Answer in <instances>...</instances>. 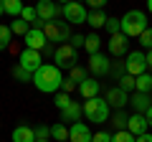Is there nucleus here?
<instances>
[{"instance_id":"obj_25","label":"nucleus","mask_w":152,"mask_h":142,"mask_svg":"<svg viewBox=\"0 0 152 142\" xmlns=\"http://www.w3.org/2000/svg\"><path fill=\"white\" fill-rule=\"evenodd\" d=\"M10 31L15 33V36H23V38H26L28 31H31V26H28L26 20H20V18H15V20H10Z\"/></svg>"},{"instance_id":"obj_30","label":"nucleus","mask_w":152,"mask_h":142,"mask_svg":"<svg viewBox=\"0 0 152 142\" xmlns=\"http://www.w3.org/2000/svg\"><path fill=\"white\" fill-rule=\"evenodd\" d=\"M10 74H13V79H18V81H23V84H26V81H33V74H28V71L20 69V66H15Z\"/></svg>"},{"instance_id":"obj_26","label":"nucleus","mask_w":152,"mask_h":142,"mask_svg":"<svg viewBox=\"0 0 152 142\" xmlns=\"http://www.w3.org/2000/svg\"><path fill=\"white\" fill-rule=\"evenodd\" d=\"M127 122H129V117H127V114H124L122 109H119V112H114V114H112V124L117 127L119 132H124V130H127Z\"/></svg>"},{"instance_id":"obj_34","label":"nucleus","mask_w":152,"mask_h":142,"mask_svg":"<svg viewBox=\"0 0 152 142\" xmlns=\"http://www.w3.org/2000/svg\"><path fill=\"white\" fill-rule=\"evenodd\" d=\"M112 142H137L134 135H129V132H117V135H112Z\"/></svg>"},{"instance_id":"obj_21","label":"nucleus","mask_w":152,"mask_h":142,"mask_svg":"<svg viewBox=\"0 0 152 142\" xmlns=\"http://www.w3.org/2000/svg\"><path fill=\"white\" fill-rule=\"evenodd\" d=\"M99 46H102V38H99L96 33H89L86 41H84V48H86V53H89V56L99 53Z\"/></svg>"},{"instance_id":"obj_14","label":"nucleus","mask_w":152,"mask_h":142,"mask_svg":"<svg viewBox=\"0 0 152 142\" xmlns=\"http://www.w3.org/2000/svg\"><path fill=\"white\" fill-rule=\"evenodd\" d=\"M147 117L145 114H132L129 117V122H127V132H129V135H134V137H140V135H147Z\"/></svg>"},{"instance_id":"obj_15","label":"nucleus","mask_w":152,"mask_h":142,"mask_svg":"<svg viewBox=\"0 0 152 142\" xmlns=\"http://www.w3.org/2000/svg\"><path fill=\"white\" fill-rule=\"evenodd\" d=\"M99 89H102V84H99L94 76H89L86 81L79 84V94H81L86 102H89V99H96V97H99Z\"/></svg>"},{"instance_id":"obj_36","label":"nucleus","mask_w":152,"mask_h":142,"mask_svg":"<svg viewBox=\"0 0 152 142\" xmlns=\"http://www.w3.org/2000/svg\"><path fill=\"white\" fill-rule=\"evenodd\" d=\"M84 41H86V36H81V33H74V36H71V41H69V43L74 46L76 51H79V48H81V46H84Z\"/></svg>"},{"instance_id":"obj_38","label":"nucleus","mask_w":152,"mask_h":142,"mask_svg":"<svg viewBox=\"0 0 152 142\" xmlns=\"http://www.w3.org/2000/svg\"><path fill=\"white\" fill-rule=\"evenodd\" d=\"M91 142H112V135H109V132H96Z\"/></svg>"},{"instance_id":"obj_6","label":"nucleus","mask_w":152,"mask_h":142,"mask_svg":"<svg viewBox=\"0 0 152 142\" xmlns=\"http://www.w3.org/2000/svg\"><path fill=\"white\" fill-rule=\"evenodd\" d=\"M61 15L66 18L69 26H81V23H86L89 13L81 3H66V5H61Z\"/></svg>"},{"instance_id":"obj_2","label":"nucleus","mask_w":152,"mask_h":142,"mask_svg":"<svg viewBox=\"0 0 152 142\" xmlns=\"http://www.w3.org/2000/svg\"><path fill=\"white\" fill-rule=\"evenodd\" d=\"M119 23H122V33H124L127 38H140L142 33L150 28L147 26V15L142 10H127L119 18Z\"/></svg>"},{"instance_id":"obj_24","label":"nucleus","mask_w":152,"mask_h":142,"mask_svg":"<svg viewBox=\"0 0 152 142\" xmlns=\"http://www.w3.org/2000/svg\"><path fill=\"white\" fill-rule=\"evenodd\" d=\"M134 91H140V94H150L152 91V76H150V74L137 76V89H134Z\"/></svg>"},{"instance_id":"obj_23","label":"nucleus","mask_w":152,"mask_h":142,"mask_svg":"<svg viewBox=\"0 0 152 142\" xmlns=\"http://www.w3.org/2000/svg\"><path fill=\"white\" fill-rule=\"evenodd\" d=\"M86 23L91 28H102V26H107V15H104L102 10H91V13H89V18H86Z\"/></svg>"},{"instance_id":"obj_9","label":"nucleus","mask_w":152,"mask_h":142,"mask_svg":"<svg viewBox=\"0 0 152 142\" xmlns=\"http://www.w3.org/2000/svg\"><path fill=\"white\" fill-rule=\"evenodd\" d=\"M23 41H26V48L38 51V53H41V51L48 46V41H46V33L41 31V28H31V31H28V36H26Z\"/></svg>"},{"instance_id":"obj_44","label":"nucleus","mask_w":152,"mask_h":142,"mask_svg":"<svg viewBox=\"0 0 152 142\" xmlns=\"http://www.w3.org/2000/svg\"><path fill=\"white\" fill-rule=\"evenodd\" d=\"M3 13H5V10H3V0H0V15H3Z\"/></svg>"},{"instance_id":"obj_1","label":"nucleus","mask_w":152,"mask_h":142,"mask_svg":"<svg viewBox=\"0 0 152 142\" xmlns=\"http://www.w3.org/2000/svg\"><path fill=\"white\" fill-rule=\"evenodd\" d=\"M33 84H36L38 91H46V94H56L64 84V76H61V69L56 64H43L41 69L33 74Z\"/></svg>"},{"instance_id":"obj_8","label":"nucleus","mask_w":152,"mask_h":142,"mask_svg":"<svg viewBox=\"0 0 152 142\" xmlns=\"http://www.w3.org/2000/svg\"><path fill=\"white\" fill-rule=\"evenodd\" d=\"M18 66L26 69L28 74H36L41 66H43V56L38 53V51H31V48H23L20 56H18Z\"/></svg>"},{"instance_id":"obj_29","label":"nucleus","mask_w":152,"mask_h":142,"mask_svg":"<svg viewBox=\"0 0 152 142\" xmlns=\"http://www.w3.org/2000/svg\"><path fill=\"white\" fill-rule=\"evenodd\" d=\"M69 79L74 84H81V81H86V69H81V66H74V69H71V74H69Z\"/></svg>"},{"instance_id":"obj_22","label":"nucleus","mask_w":152,"mask_h":142,"mask_svg":"<svg viewBox=\"0 0 152 142\" xmlns=\"http://www.w3.org/2000/svg\"><path fill=\"white\" fill-rule=\"evenodd\" d=\"M51 137L58 140V142H66V140H69V127H66L64 122H56V124L51 127Z\"/></svg>"},{"instance_id":"obj_37","label":"nucleus","mask_w":152,"mask_h":142,"mask_svg":"<svg viewBox=\"0 0 152 142\" xmlns=\"http://www.w3.org/2000/svg\"><path fill=\"white\" fill-rule=\"evenodd\" d=\"M74 89H79V84H74L71 79H64V84H61V91H64V94H71Z\"/></svg>"},{"instance_id":"obj_3","label":"nucleus","mask_w":152,"mask_h":142,"mask_svg":"<svg viewBox=\"0 0 152 142\" xmlns=\"http://www.w3.org/2000/svg\"><path fill=\"white\" fill-rule=\"evenodd\" d=\"M84 114H86L89 122H94V124H102V122L109 119V114H112V107L107 104V99L96 97V99H89V102L84 104Z\"/></svg>"},{"instance_id":"obj_4","label":"nucleus","mask_w":152,"mask_h":142,"mask_svg":"<svg viewBox=\"0 0 152 142\" xmlns=\"http://www.w3.org/2000/svg\"><path fill=\"white\" fill-rule=\"evenodd\" d=\"M43 33H46V41L48 43H69L71 41V26L66 20H51V23H46V28H43Z\"/></svg>"},{"instance_id":"obj_28","label":"nucleus","mask_w":152,"mask_h":142,"mask_svg":"<svg viewBox=\"0 0 152 142\" xmlns=\"http://www.w3.org/2000/svg\"><path fill=\"white\" fill-rule=\"evenodd\" d=\"M119 89H122V91H127V94L134 91V89H137V79L129 76V74H124V76L119 79Z\"/></svg>"},{"instance_id":"obj_18","label":"nucleus","mask_w":152,"mask_h":142,"mask_svg":"<svg viewBox=\"0 0 152 142\" xmlns=\"http://www.w3.org/2000/svg\"><path fill=\"white\" fill-rule=\"evenodd\" d=\"M127 43H129V41H127L124 33L112 36V38H109V53H112V56H124L127 53Z\"/></svg>"},{"instance_id":"obj_43","label":"nucleus","mask_w":152,"mask_h":142,"mask_svg":"<svg viewBox=\"0 0 152 142\" xmlns=\"http://www.w3.org/2000/svg\"><path fill=\"white\" fill-rule=\"evenodd\" d=\"M147 10H150V13H152V0H147Z\"/></svg>"},{"instance_id":"obj_7","label":"nucleus","mask_w":152,"mask_h":142,"mask_svg":"<svg viewBox=\"0 0 152 142\" xmlns=\"http://www.w3.org/2000/svg\"><path fill=\"white\" fill-rule=\"evenodd\" d=\"M76 56H79V51L74 48L71 43H64V46H58L56 48V53H53V61H56V66L58 69H74V66H79L76 64Z\"/></svg>"},{"instance_id":"obj_39","label":"nucleus","mask_w":152,"mask_h":142,"mask_svg":"<svg viewBox=\"0 0 152 142\" xmlns=\"http://www.w3.org/2000/svg\"><path fill=\"white\" fill-rule=\"evenodd\" d=\"M89 5H91L94 10H102V5H104V0H89Z\"/></svg>"},{"instance_id":"obj_35","label":"nucleus","mask_w":152,"mask_h":142,"mask_svg":"<svg viewBox=\"0 0 152 142\" xmlns=\"http://www.w3.org/2000/svg\"><path fill=\"white\" fill-rule=\"evenodd\" d=\"M140 43L145 46L147 51H152V28H147V31H145V33L140 36Z\"/></svg>"},{"instance_id":"obj_33","label":"nucleus","mask_w":152,"mask_h":142,"mask_svg":"<svg viewBox=\"0 0 152 142\" xmlns=\"http://www.w3.org/2000/svg\"><path fill=\"white\" fill-rule=\"evenodd\" d=\"M48 137H51V127H46V124L36 127V142H48Z\"/></svg>"},{"instance_id":"obj_16","label":"nucleus","mask_w":152,"mask_h":142,"mask_svg":"<svg viewBox=\"0 0 152 142\" xmlns=\"http://www.w3.org/2000/svg\"><path fill=\"white\" fill-rule=\"evenodd\" d=\"M81 114H84V104H76L71 102L69 107H66L64 112H61V122H71V124H76V122H81Z\"/></svg>"},{"instance_id":"obj_42","label":"nucleus","mask_w":152,"mask_h":142,"mask_svg":"<svg viewBox=\"0 0 152 142\" xmlns=\"http://www.w3.org/2000/svg\"><path fill=\"white\" fill-rule=\"evenodd\" d=\"M147 69H152V51H147Z\"/></svg>"},{"instance_id":"obj_41","label":"nucleus","mask_w":152,"mask_h":142,"mask_svg":"<svg viewBox=\"0 0 152 142\" xmlns=\"http://www.w3.org/2000/svg\"><path fill=\"white\" fill-rule=\"evenodd\" d=\"M145 117H147V124L152 127V107H150V109H147V114H145Z\"/></svg>"},{"instance_id":"obj_27","label":"nucleus","mask_w":152,"mask_h":142,"mask_svg":"<svg viewBox=\"0 0 152 142\" xmlns=\"http://www.w3.org/2000/svg\"><path fill=\"white\" fill-rule=\"evenodd\" d=\"M10 38H13L10 26H3V23H0V51H5L8 46H10Z\"/></svg>"},{"instance_id":"obj_19","label":"nucleus","mask_w":152,"mask_h":142,"mask_svg":"<svg viewBox=\"0 0 152 142\" xmlns=\"http://www.w3.org/2000/svg\"><path fill=\"white\" fill-rule=\"evenodd\" d=\"M13 142H36V130L33 127H26V124L15 127L13 130Z\"/></svg>"},{"instance_id":"obj_31","label":"nucleus","mask_w":152,"mask_h":142,"mask_svg":"<svg viewBox=\"0 0 152 142\" xmlns=\"http://www.w3.org/2000/svg\"><path fill=\"white\" fill-rule=\"evenodd\" d=\"M53 104H56V107H58L61 112H64L66 107H69V104H71V97H69V94H64V91H58V94H56V97H53Z\"/></svg>"},{"instance_id":"obj_20","label":"nucleus","mask_w":152,"mask_h":142,"mask_svg":"<svg viewBox=\"0 0 152 142\" xmlns=\"http://www.w3.org/2000/svg\"><path fill=\"white\" fill-rule=\"evenodd\" d=\"M23 3L20 0H3V10L8 13V15H13V18H20V13H23Z\"/></svg>"},{"instance_id":"obj_13","label":"nucleus","mask_w":152,"mask_h":142,"mask_svg":"<svg viewBox=\"0 0 152 142\" xmlns=\"http://www.w3.org/2000/svg\"><path fill=\"white\" fill-rule=\"evenodd\" d=\"M36 13H38V18H41L43 23H51V20H56V15L61 13V8L53 5L51 0H41V3L36 5Z\"/></svg>"},{"instance_id":"obj_12","label":"nucleus","mask_w":152,"mask_h":142,"mask_svg":"<svg viewBox=\"0 0 152 142\" xmlns=\"http://www.w3.org/2000/svg\"><path fill=\"white\" fill-rule=\"evenodd\" d=\"M94 135L84 122H76V124L69 127V142H91Z\"/></svg>"},{"instance_id":"obj_11","label":"nucleus","mask_w":152,"mask_h":142,"mask_svg":"<svg viewBox=\"0 0 152 142\" xmlns=\"http://www.w3.org/2000/svg\"><path fill=\"white\" fill-rule=\"evenodd\" d=\"M104 99H107V104H109V107H114L117 112H119L122 107H127V104H129V94H127V91H122L119 86L107 89V97H104Z\"/></svg>"},{"instance_id":"obj_10","label":"nucleus","mask_w":152,"mask_h":142,"mask_svg":"<svg viewBox=\"0 0 152 142\" xmlns=\"http://www.w3.org/2000/svg\"><path fill=\"white\" fill-rule=\"evenodd\" d=\"M89 71H91L94 76H109L112 74V66H109V61H107L104 53H94V56H89Z\"/></svg>"},{"instance_id":"obj_40","label":"nucleus","mask_w":152,"mask_h":142,"mask_svg":"<svg viewBox=\"0 0 152 142\" xmlns=\"http://www.w3.org/2000/svg\"><path fill=\"white\" fill-rule=\"evenodd\" d=\"M137 142H152V135H150V132H147V135H140Z\"/></svg>"},{"instance_id":"obj_32","label":"nucleus","mask_w":152,"mask_h":142,"mask_svg":"<svg viewBox=\"0 0 152 142\" xmlns=\"http://www.w3.org/2000/svg\"><path fill=\"white\" fill-rule=\"evenodd\" d=\"M107 33H112V36L122 33V23H119V18H107Z\"/></svg>"},{"instance_id":"obj_5","label":"nucleus","mask_w":152,"mask_h":142,"mask_svg":"<svg viewBox=\"0 0 152 142\" xmlns=\"http://www.w3.org/2000/svg\"><path fill=\"white\" fill-rule=\"evenodd\" d=\"M124 69L129 76H142V74H147V53H142V51H129L127 53V61H124Z\"/></svg>"},{"instance_id":"obj_17","label":"nucleus","mask_w":152,"mask_h":142,"mask_svg":"<svg viewBox=\"0 0 152 142\" xmlns=\"http://www.w3.org/2000/svg\"><path fill=\"white\" fill-rule=\"evenodd\" d=\"M129 104H132V109H134L137 114H147V109L152 107V99H150V94L134 91V94L129 97Z\"/></svg>"}]
</instances>
